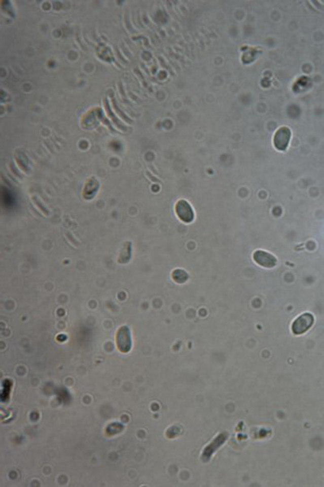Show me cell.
<instances>
[{
  "label": "cell",
  "instance_id": "obj_1",
  "mask_svg": "<svg viewBox=\"0 0 324 487\" xmlns=\"http://www.w3.org/2000/svg\"><path fill=\"white\" fill-rule=\"evenodd\" d=\"M314 322V317L311 313H305L298 316L292 324V331L294 334L300 335L304 334L310 330Z\"/></svg>",
  "mask_w": 324,
  "mask_h": 487
},
{
  "label": "cell",
  "instance_id": "obj_2",
  "mask_svg": "<svg viewBox=\"0 0 324 487\" xmlns=\"http://www.w3.org/2000/svg\"><path fill=\"white\" fill-rule=\"evenodd\" d=\"M116 344L121 352L128 353L131 349V333L127 326H123L118 330L116 334Z\"/></svg>",
  "mask_w": 324,
  "mask_h": 487
},
{
  "label": "cell",
  "instance_id": "obj_3",
  "mask_svg": "<svg viewBox=\"0 0 324 487\" xmlns=\"http://www.w3.org/2000/svg\"><path fill=\"white\" fill-rule=\"evenodd\" d=\"M175 213L182 222L192 223L195 219V213L190 203L185 200H181L175 205Z\"/></svg>",
  "mask_w": 324,
  "mask_h": 487
},
{
  "label": "cell",
  "instance_id": "obj_4",
  "mask_svg": "<svg viewBox=\"0 0 324 487\" xmlns=\"http://www.w3.org/2000/svg\"><path fill=\"white\" fill-rule=\"evenodd\" d=\"M254 262L261 267L266 269H272L276 267L277 260L272 254L263 250H257L253 254Z\"/></svg>",
  "mask_w": 324,
  "mask_h": 487
},
{
  "label": "cell",
  "instance_id": "obj_5",
  "mask_svg": "<svg viewBox=\"0 0 324 487\" xmlns=\"http://www.w3.org/2000/svg\"><path fill=\"white\" fill-rule=\"evenodd\" d=\"M291 137V130L286 127L279 128L274 137V145L279 151H285L287 148Z\"/></svg>",
  "mask_w": 324,
  "mask_h": 487
},
{
  "label": "cell",
  "instance_id": "obj_6",
  "mask_svg": "<svg viewBox=\"0 0 324 487\" xmlns=\"http://www.w3.org/2000/svg\"><path fill=\"white\" fill-rule=\"evenodd\" d=\"M99 183L94 177L86 181L83 191V197L86 200L92 199L99 189Z\"/></svg>",
  "mask_w": 324,
  "mask_h": 487
},
{
  "label": "cell",
  "instance_id": "obj_7",
  "mask_svg": "<svg viewBox=\"0 0 324 487\" xmlns=\"http://www.w3.org/2000/svg\"><path fill=\"white\" fill-rule=\"evenodd\" d=\"M132 244L130 242H127L119 255L118 262L120 264H125L129 262L131 258Z\"/></svg>",
  "mask_w": 324,
  "mask_h": 487
},
{
  "label": "cell",
  "instance_id": "obj_8",
  "mask_svg": "<svg viewBox=\"0 0 324 487\" xmlns=\"http://www.w3.org/2000/svg\"><path fill=\"white\" fill-rule=\"evenodd\" d=\"M189 275L186 271L181 269L174 270L172 274V277L176 283L183 284L186 283L189 279Z\"/></svg>",
  "mask_w": 324,
  "mask_h": 487
},
{
  "label": "cell",
  "instance_id": "obj_9",
  "mask_svg": "<svg viewBox=\"0 0 324 487\" xmlns=\"http://www.w3.org/2000/svg\"><path fill=\"white\" fill-rule=\"evenodd\" d=\"M31 200L32 203H33V204L34 205V206H35V207H37V209H38L39 211H41V213H43V214H44V215H45V216L50 215V212H49L48 209H46V207L43 206V204H42L41 202H40V200L38 199V198H37L36 197H34V196H33V197L31 198Z\"/></svg>",
  "mask_w": 324,
  "mask_h": 487
}]
</instances>
